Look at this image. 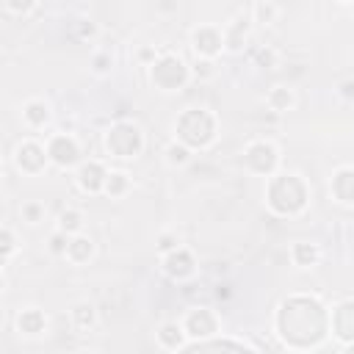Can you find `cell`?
I'll return each instance as SVG.
<instances>
[{"label":"cell","instance_id":"cell-14","mask_svg":"<svg viewBox=\"0 0 354 354\" xmlns=\"http://www.w3.org/2000/svg\"><path fill=\"white\" fill-rule=\"evenodd\" d=\"M332 196L343 205H354V166H340L335 174H332Z\"/></svg>","mask_w":354,"mask_h":354},{"label":"cell","instance_id":"cell-28","mask_svg":"<svg viewBox=\"0 0 354 354\" xmlns=\"http://www.w3.org/2000/svg\"><path fill=\"white\" fill-rule=\"evenodd\" d=\"M111 69H113V55H111V50H100V53L91 55V72H94V75H108Z\"/></svg>","mask_w":354,"mask_h":354},{"label":"cell","instance_id":"cell-30","mask_svg":"<svg viewBox=\"0 0 354 354\" xmlns=\"http://www.w3.org/2000/svg\"><path fill=\"white\" fill-rule=\"evenodd\" d=\"M194 77H199V80H207V77H213L216 75V66H213V61L210 58H202V55H196V61H194Z\"/></svg>","mask_w":354,"mask_h":354},{"label":"cell","instance_id":"cell-5","mask_svg":"<svg viewBox=\"0 0 354 354\" xmlns=\"http://www.w3.org/2000/svg\"><path fill=\"white\" fill-rule=\"evenodd\" d=\"M105 147L116 158H138L144 149V133L133 122H116L105 136Z\"/></svg>","mask_w":354,"mask_h":354},{"label":"cell","instance_id":"cell-35","mask_svg":"<svg viewBox=\"0 0 354 354\" xmlns=\"http://www.w3.org/2000/svg\"><path fill=\"white\" fill-rule=\"evenodd\" d=\"M257 61H260L263 66H274V61H277V55H274V50H260V55H257Z\"/></svg>","mask_w":354,"mask_h":354},{"label":"cell","instance_id":"cell-19","mask_svg":"<svg viewBox=\"0 0 354 354\" xmlns=\"http://www.w3.org/2000/svg\"><path fill=\"white\" fill-rule=\"evenodd\" d=\"M246 39H249V19L246 17H235L230 22V28L224 30V47L232 50V53H238L246 44Z\"/></svg>","mask_w":354,"mask_h":354},{"label":"cell","instance_id":"cell-11","mask_svg":"<svg viewBox=\"0 0 354 354\" xmlns=\"http://www.w3.org/2000/svg\"><path fill=\"white\" fill-rule=\"evenodd\" d=\"M160 263H163V271H166L171 279H177V282H183V279L194 277V271H196L194 254H191L185 246H177V249H171V252L160 254Z\"/></svg>","mask_w":354,"mask_h":354},{"label":"cell","instance_id":"cell-10","mask_svg":"<svg viewBox=\"0 0 354 354\" xmlns=\"http://www.w3.org/2000/svg\"><path fill=\"white\" fill-rule=\"evenodd\" d=\"M191 47L202 58H213L224 50V33L216 25H199L191 30Z\"/></svg>","mask_w":354,"mask_h":354},{"label":"cell","instance_id":"cell-31","mask_svg":"<svg viewBox=\"0 0 354 354\" xmlns=\"http://www.w3.org/2000/svg\"><path fill=\"white\" fill-rule=\"evenodd\" d=\"M177 246H183L180 238H177V232L166 230V232L158 235V252H160V254H166V252H171V249H177Z\"/></svg>","mask_w":354,"mask_h":354},{"label":"cell","instance_id":"cell-20","mask_svg":"<svg viewBox=\"0 0 354 354\" xmlns=\"http://www.w3.org/2000/svg\"><path fill=\"white\" fill-rule=\"evenodd\" d=\"M290 257H293V263H296L299 268H313V266L318 263L321 252H318V246H315V243L296 241V243H293V249H290Z\"/></svg>","mask_w":354,"mask_h":354},{"label":"cell","instance_id":"cell-36","mask_svg":"<svg viewBox=\"0 0 354 354\" xmlns=\"http://www.w3.org/2000/svg\"><path fill=\"white\" fill-rule=\"evenodd\" d=\"M340 3H354V0H340Z\"/></svg>","mask_w":354,"mask_h":354},{"label":"cell","instance_id":"cell-7","mask_svg":"<svg viewBox=\"0 0 354 354\" xmlns=\"http://www.w3.org/2000/svg\"><path fill=\"white\" fill-rule=\"evenodd\" d=\"M183 329H185V335L194 337V340L213 337V335L218 332V315H216L210 307L188 310V315L183 318Z\"/></svg>","mask_w":354,"mask_h":354},{"label":"cell","instance_id":"cell-23","mask_svg":"<svg viewBox=\"0 0 354 354\" xmlns=\"http://www.w3.org/2000/svg\"><path fill=\"white\" fill-rule=\"evenodd\" d=\"M163 155H166V163H169V166H185V163L191 160V147L183 144V141H171V144L163 149Z\"/></svg>","mask_w":354,"mask_h":354},{"label":"cell","instance_id":"cell-15","mask_svg":"<svg viewBox=\"0 0 354 354\" xmlns=\"http://www.w3.org/2000/svg\"><path fill=\"white\" fill-rule=\"evenodd\" d=\"M155 337H158V346L166 351H183L185 348V329L177 321H163L158 326Z\"/></svg>","mask_w":354,"mask_h":354},{"label":"cell","instance_id":"cell-22","mask_svg":"<svg viewBox=\"0 0 354 354\" xmlns=\"http://www.w3.org/2000/svg\"><path fill=\"white\" fill-rule=\"evenodd\" d=\"M266 102H268L271 111H290V108L296 105V94H293L288 86H274V88L268 91Z\"/></svg>","mask_w":354,"mask_h":354},{"label":"cell","instance_id":"cell-24","mask_svg":"<svg viewBox=\"0 0 354 354\" xmlns=\"http://www.w3.org/2000/svg\"><path fill=\"white\" fill-rule=\"evenodd\" d=\"M130 191V177L124 171H108V180H105V194L108 196H124Z\"/></svg>","mask_w":354,"mask_h":354},{"label":"cell","instance_id":"cell-4","mask_svg":"<svg viewBox=\"0 0 354 354\" xmlns=\"http://www.w3.org/2000/svg\"><path fill=\"white\" fill-rule=\"evenodd\" d=\"M188 75H191V69H188L185 61H183L180 55H174V53H163V55L155 58L152 66H149V77H152V83H155L160 91H177V88H183L185 80H188Z\"/></svg>","mask_w":354,"mask_h":354},{"label":"cell","instance_id":"cell-27","mask_svg":"<svg viewBox=\"0 0 354 354\" xmlns=\"http://www.w3.org/2000/svg\"><path fill=\"white\" fill-rule=\"evenodd\" d=\"M22 221H28V224H39L41 218H44V205L39 202V199H28V202H22Z\"/></svg>","mask_w":354,"mask_h":354},{"label":"cell","instance_id":"cell-8","mask_svg":"<svg viewBox=\"0 0 354 354\" xmlns=\"http://www.w3.org/2000/svg\"><path fill=\"white\" fill-rule=\"evenodd\" d=\"M47 155H50V160H53L55 166L72 169V166L80 160V144H77L75 136L58 133V136H53V138L47 141Z\"/></svg>","mask_w":354,"mask_h":354},{"label":"cell","instance_id":"cell-33","mask_svg":"<svg viewBox=\"0 0 354 354\" xmlns=\"http://www.w3.org/2000/svg\"><path fill=\"white\" fill-rule=\"evenodd\" d=\"M36 6V0H6V8L11 14H28Z\"/></svg>","mask_w":354,"mask_h":354},{"label":"cell","instance_id":"cell-1","mask_svg":"<svg viewBox=\"0 0 354 354\" xmlns=\"http://www.w3.org/2000/svg\"><path fill=\"white\" fill-rule=\"evenodd\" d=\"M315 315H326L324 307L315 299L293 296V299L282 301L279 315H277V329H279L282 340L288 346H299V335H307V343L310 346L321 343L324 329H326V321H313L310 324V318H315Z\"/></svg>","mask_w":354,"mask_h":354},{"label":"cell","instance_id":"cell-17","mask_svg":"<svg viewBox=\"0 0 354 354\" xmlns=\"http://www.w3.org/2000/svg\"><path fill=\"white\" fill-rule=\"evenodd\" d=\"M17 326H19L22 335L36 337V335H41V332L47 329V318H44V313H41L39 307H25V310L17 315Z\"/></svg>","mask_w":354,"mask_h":354},{"label":"cell","instance_id":"cell-32","mask_svg":"<svg viewBox=\"0 0 354 354\" xmlns=\"http://www.w3.org/2000/svg\"><path fill=\"white\" fill-rule=\"evenodd\" d=\"M66 246H69V235L64 230H55L50 235V252L53 254H66Z\"/></svg>","mask_w":354,"mask_h":354},{"label":"cell","instance_id":"cell-13","mask_svg":"<svg viewBox=\"0 0 354 354\" xmlns=\"http://www.w3.org/2000/svg\"><path fill=\"white\" fill-rule=\"evenodd\" d=\"M332 329H335V335L340 340H346V343L354 340V299L340 301L335 307V313H332Z\"/></svg>","mask_w":354,"mask_h":354},{"label":"cell","instance_id":"cell-16","mask_svg":"<svg viewBox=\"0 0 354 354\" xmlns=\"http://www.w3.org/2000/svg\"><path fill=\"white\" fill-rule=\"evenodd\" d=\"M69 263H75V266H83V263H88L91 257H94V238L91 235H83V232H77V235H69V246H66V254H64Z\"/></svg>","mask_w":354,"mask_h":354},{"label":"cell","instance_id":"cell-2","mask_svg":"<svg viewBox=\"0 0 354 354\" xmlns=\"http://www.w3.org/2000/svg\"><path fill=\"white\" fill-rule=\"evenodd\" d=\"M310 191L299 174H277L268 180L266 202L277 216H296L307 207Z\"/></svg>","mask_w":354,"mask_h":354},{"label":"cell","instance_id":"cell-26","mask_svg":"<svg viewBox=\"0 0 354 354\" xmlns=\"http://www.w3.org/2000/svg\"><path fill=\"white\" fill-rule=\"evenodd\" d=\"M277 17H279L277 3H271V0H260V3L254 6V22H260V25H271V22H277Z\"/></svg>","mask_w":354,"mask_h":354},{"label":"cell","instance_id":"cell-18","mask_svg":"<svg viewBox=\"0 0 354 354\" xmlns=\"http://www.w3.org/2000/svg\"><path fill=\"white\" fill-rule=\"evenodd\" d=\"M22 119H25L28 127L41 130V127L50 122V105H47L44 100H28V102L22 105Z\"/></svg>","mask_w":354,"mask_h":354},{"label":"cell","instance_id":"cell-9","mask_svg":"<svg viewBox=\"0 0 354 354\" xmlns=\"http://www.w3.org/2000/svg\"><path fill=\"white\" fill-rule=\"evenodd\" d=\"M47 160H50L47 147H41L39 141H22V144L17 147V155H14L17 169L25 171V174H39V171H44Z\"/></svg>","mask_w":354,"mask_h":354},{"label":"cell","instance_id":"cell-6","mask_svg":"<svg viewBox=\"0 0 354 354\" xmlns=\"http://www.w3.org/2000/svg\"><path fill=\"white\" fill-rule=\"evenodd\" d=\"M241 163H243L249 171H254V174L271 177V174L277 171V166H279V149H277L271 141L257 138V141H252V144L243 149Z\"/></svg>","mask_w":354,"mask_h":354},{"label":"cell","instance_id":"cell-34","mask_svg":"<svg viewBox=\"0 0 354 354\" xmlns=\"http://www.w3.org/2000/svg\"><path fill=\"white\" fill-rule=\"evenodd\" d=\"M337 88H340V97H346V100H354V77L343 80Z\"/></svg>","mask_w":354,"mask_h":354},{"label":"cell","instance_id":"cell-29","mask_svg":"<svg viewBox=\"0 0 354 354\" xmlns=\"http://www.w3.org/2000/svg\"><path fill=\"white\" fill-rule=\"evenodd\" d=\"M14 252H17L14 230H11V227H3V232H0V257H3V263H8Z\"/></svg>","mask_w":354,"mask_h":354},{"label":"cell","instance_id":"cell-21","mask_svg":"<svg viewBox=\"0 0 354 354\" xmlns=\"http://www.w3.org/2000/svg\"><path fill=\"white\" fill-rule=\"evenodd\" d=\"M69 315H72V324H75L77 329H91V326L97 324V310H94L91 301H77V304H72Z\"/></svg>","mask_w":354,"mask_h":354},{"label":"cell","instance_id":"cell-25","mask_svg":"<svg viewBox=\"0 0 354 354\" xmlns=\"http://www.w3.org/2000/svg\"><path fill=\"white\" fill-rule=\"evenodd\" d=\"M58 230H64L66 235H77L80 230H83V216H80V210H64L61 216H58Z\"/></svg>","mask_w":354,"mask_h":354},{"label":"cell","instance_id":"cell-3","mask_svg":"<svg viewBox=\"0 0 354 354\" xmlns=\"http://www.w3.org/2000/svg\"><path fill=\"white\" fill-rule=\"evenodd\" d=\"M174 130H177V141L188 144L191 149H202L216 138V116L205 108H188L174 122Z\"/></svg>","mask_w":354,"mask_h":354},{"label":"cell","instance_id":"cell-12","mask_svg":"<svg viewBox=\"0 0 354 354\" xmlns=\"http://www.w3.org/2000/svg\"><path fill=\"white\" fill-rule=\"evenodd\" d=\"M105 180H108V169L100 160H86L77 169V185L86 194H100L105 191Z\"/></svg>","mask_w":354,"mask_h":354}]
</instances>
